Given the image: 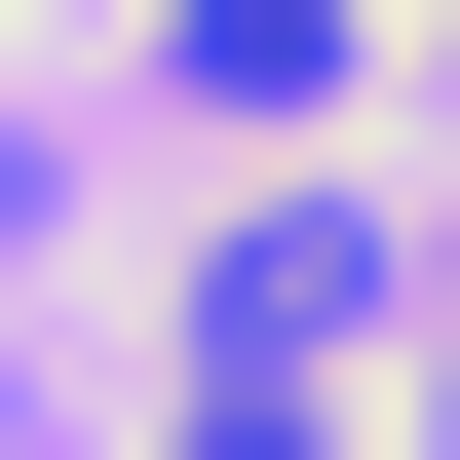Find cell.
I'll return each instance as SVG.
<instances>
[{
    "label": "cell",
    "instance_id": "obj_2",
    "mask_svg": "<svg viewBox=\"0 0 460 460\" xmlns=\"http://www.w3.org/2000/svg\"><path fill=\"white\" fill-rule=\"evenodd\" d=\"M345 307H384V230H345V192H230V269H192V345H345Z\"/></svg>",
    "mask_w": 460,
    "mask_h": 460
},
{
    "label": "cell",
    "instance_id": "obj_1",
    "mask_svg": "<svg viewBox=\"0 0 460 460\" xmlns=\"http://www.w3.org/2000/svg\"><path fill=\"white\" fill-rule=\"evenodd\" d=\"M154 115H192V154H269V115H345V0H154Z\"/></svg>",
    "mask_w": 460,
    "mask_h": 460
},
{
    "label": "cell",
    "instance_id": "obj_4",
    "mask_svg": "<svg viewBox=\"0 0 460 460\" xmlns=\"http://www.w3.org/2000/svg\"><path fill=\"white\" fill-rule=\"evenodd\" d=\"M422 77H460V0H422Z\"/></svg>",
    "mask_w": 460,
    "mask_h": 460
},
{
    "label": "cell",
    "instance_id": "obj_3",
    "mask_svg": "<svg viewBox=\"0 0 460 460\" xmlns=\"http://www.w3.org/2000/svg\"><path fill=\"white\" fill-rule=\"evenodd\" d=\"M422 460H460V345H422Z\"/></svg>",
    "mask_w": 460,
    "mask_h": 460
}]
</instances>
